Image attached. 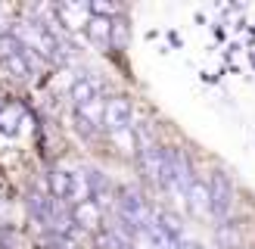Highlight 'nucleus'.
<instances>
[{
    "label": "nucleus",
    "instance_id": "1",
    "mask_svg": "<svg viewBox=\"0 0 255 249\" xmlns=\"http://www.w3.org/2000/svg\"><path fill=\"white\" fill-rule=\"evenodd\" d=\"M12 37L34 53L37 59L50 62V66H62L66 62V41H62V28H47L41 19H28V22H16V28H12Z\"/></svg>",
    "mask_w": 255,
    "mask_h": 249
},
{
    "label": "nucleus",
    "instance_id": "2",
    "mask_svg": "<svg viewBox=\"0 0 255 249\" xmlns=\"http://www.w3.org/2000/svg\"><path fill=\"white\" fill-rule=\"evenodd\" d=\"M0 62H3L6 75H12L16 81H34V75L44 69V62L28 53L12 34H0Z\"/></svg>",
    "mask_w": 255,
    "mask_h": 249
},
{
    "label": "nucleus",
    "instance_id": "3",
    "mask_svg": "<svg viewBox=\"0 0 255 249\" xmlns=\"http://www.w3.org/2000/svg\"><path fill=\"white\" fill-rule=\"evenodd\" d=\"M134 106L128 97H109L103 100V119H100V128H103L112 140H119V137H128L134 128Z\"/></svg>",
    "mask_w": 255,
    "mask_h": 249
},
{
    "label": "nucleus",
    "instance_id": "4",
    "mask_svg": "<svg viewBox=\"0 0 255 249\" xmlns=\"http://www.w3.org/2000/svg\"><path fill=\"white\" fill-rule=\"evenodd\" d=\"M231 209H234V184L224 171H215L209 181V215L224 224L231 218Z\"/></svg>",
    "mask_w": 255,
    "mask_h": 249
},
{
    "label": "nucleus",
    "instance_id": "5",
    "mask_svg": "<svg viewBox=\"0 0 255 249\" xmlns=\"http://www.w3.org/2000/svg\"><path fill=\"white\" fill-rule=\"evenodd\" d=\"M137 162H140V171H143L152 184H159V187L165 184V146H159V143L140 146Z\"/></svg>",
    "mask_w": 255,
    "mask_h": 249
},
{
    "label": "nucleus",
    "instance_id": "6",
    "mask_svg": "<svg viewBox=\"0 0 255 249\" xmlns=\"http://www.w3.org/2000/svg\"><path fill=\"white\" fill-rule=\"evenodd\" d=\"M53 16H56L59 28L66 25V28L78 31V28H87V22H91V6L87 3H56Z\"/></svg>",
    "mask_w": 255,
    "mask_h": 249
},
{
    "label": "nucleus",
    "instance_id": "7",
    "mask_svg": "<svg viewBox=\"0 0 255 249\" xmlns=\"http://www.w3.org/2000/svg\"><path fill=\"white\" fill-rule=\"evenodd\" d=\"M72 218L75 224H78V231H87V234H97L100 228H103V209H100L97 203H81L72 209Z\"/></svg>",
    "mask_w": 255,
    "mask_h": 249
},
{
    "label": "nucleus",
    "instance_id": "8",
    "mask_svg": "<svg viewBox=\"0 0 255 249\" xmlns=\"http://www.w3.org/2000/svg\"><path fill=\"white\" fill-rule=\"evenodd\" d=\"M84 31L94 41V47H100V50H109L112 47V22L106 16H91V22H87Z\"/></svg>",
    "mask_w": 255,
    "mask_h": 249
},
{
    "label": "nucleus",
    "instance_id": "9",
    "mask_svg": "<svg viewBox=\"0 0 255 249\" xmlns=\"http://www.w3.org/2000/svg\"><path fill=\"white\" fill-rule=\"evenodd\" d=\"M47 190L53 199H62V203L69 206V193H72V171L66 168H53L47 178Z\"/></svg>",
    "mask_w": 255,
    "mask_h": 249
},
{
    "label": "nucleus",
    "instance_id": "10",
    "mask_svg": "<svg viewBox=\"0 0 255 249\" xmlns=\"http://www.w3.org/2000/svg\"><path fill=\"white\" fill-rule=\"evenodd\" d=\"M184 203L190 206V212H193V215H206V212H209V184L206 181H193V184H190V190H187V199H184Z\"/></svg>",
    "mask_w": 255,
    "mask_h": 249
},
{
    "label": "nucleus",
    "instance_id": "11",
    "mask_svg": "<svg viewBox=\"0 0 255 249\" xmlns=\"http://www.w3.org/2000/svg\"><path fill=\"white\" fill-rule=\"evenodd\" d=\"M174 249H202V246H199L196 240H187V237H181V240L174 243Z\"/></svg>",
    "mask_w": 255,
    "mask_h": 249
},
{
    "label": "nucleus",
    "instance_id": "12",
    "mask_svg": "<svg viewBox=\"0 0 255 249\" xmlns=\"http://www.w3.org/2000/svg\"><path fill=\"white\" fill-rule=\"evenodd\" d=\"M119 249H137V246H134V243H125V246H119Z\"/></svg>",
    "mask_w": 255,
    "mask_h": 249
}]
</instances>
